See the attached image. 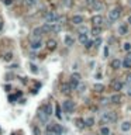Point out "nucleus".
Segmentation results:
<instances>
[{"mask_svg":"<svg viewBox=\"0 0 131 135\" xmlns=\"http://www.w3.org/2000/svg\"><path fill=\"white\" fill-rule=\"evenodd\" d=\"M95 124H96V120L93 118V117H88V118H85V125L88 128H92Z\"/></svg>","mask_w":131,"mask_h":135,"instance_id":"nucleus-21","label":"nucleus"},{"mask_svg":"<svg viewBox=\"0 0 131 135\" xmlns=\"http://www.w3.org/2000/svg\"><path fill=\"white\" fill-rule=\"evenodd\" d=\"M93 47H95V40H89L88 42L85 44V48H86L88 51H89V49H92Z\"/></svg>","mask_w":131,"mask_h":135,"instance_id":"nucleus-32","label":"nucleus"},{"mask_svg":"<svg viewBox=\"0 0 131 135\" xmlns=\"http://www.w3.org/2000/svg\"><path fill=\"white\" fill-rule=\"evenodd\" d=\"M102 30H103L102 27H95V25H93V28L90 30V34H92V35L95 37V38H97V37H100Z\"/></svg>","mask_w":131,"mask_h":135,"instance_id":"nucleus-16","label":"nucleus"},{"mask_svg":"<svg viewBox=\"0 0 131 135\" xmlns=\"http://www.w3.org/2000/svg\"><path fill=\"white\" fill-rule=\"evenodd\" d=\"M4 4H6V6H10V4H13V0H4Z\"/></svg>","mask_w":131,"mask_h":135,"instance_id":"nucleus-45","label":"nucleus"},{"mask_svg":"<svg viewBox=\"0 0 131 135\" xmlns=\"http://www.w3.org/2000/svg\"><path fill=\"white\" fill-rule=\"evenodd\" d=\"M61 31H62V24H58V23L52 24V33L58 34V33H61Z\"/></svg>","mask_w":131,"mask_h":135,"instance_id":"nucleus-28","label":"nucleus"},{"mask_svg":"<svg viewBox=\"0 0 131 135\" xmlns=\"http://www.w3.org/2000/svg\"><path fill=\"white\" fill-rule=\"evenodd\" d=\"M110 66H111V69L117 70V69L123 68V61H121V59H118V58H116V59H113L111 62H110Z\"/></svg>","mask_w":131,"mask_h":135,"instance_id":"nucleus-11","label":"nucleus"},{"mask_svg":"<svg viewBox=\"0 0 131 135\" xmlns=\"http://www.w3.org/2000/svg\"><path fill=\"white\" fill-rule=\"evenodd\" d=\"M0 132H2V128H0Z\"/></svg>","mask_w":131,"mask_h":135,"instance_id":"nucleus-50","label":"nucleus"},{"mask_svg":"<svg viewBox=\"0 0 131 135\" xmlns=\"http://www.w3.org/2000/svg\"><path fill=\"white\" fill-rule=\"evenodd\" d=\"M126 93H127V96H128V97H131V85H128V86H127Z\"/></svg>","mask_w":131,"mask_h":135,"instance_id":"nucleus-43","label":"nucleus"},{"mask_svg":"<svg viewBox=\"0 0 131 135\" xmlns=\"http://www.w3.org/2000/svg\"><path fill=\"white\" fill-rule=\"evenodd\" d=\"M126 82H127V85H131V72L126 75Z\"/></svg>","mask_w":131,"mask_h":135,"instance_id":"nucleus-42","label":"nucleus"},{"mask_svg":"<svg viewBox=\"0 0 131 135\" xmlns=\"http://www.w3.org/2000/svg\"><path fill=\"white\" fill-rule=\"evenodd\" d=\"M71 92H72V90H71L69 83H62V86H61V93H64V94H69Z\"/></svg>","mask_w":131,"mask_h":135,"instance_id":"nucleus-18","label":"nucleus"},{"mask_svg":"<svg viewBox=\"0 0 131 135\" xmlns=\"http://www.w3.org/2000/svg\"><path fill=\"white\" fill-rule=\"evenodd\" d=\"M123 49L126 52H131V42H124L123 44Z\"/></svg>","mask_w":131,"mask_h":135,"instance_id":"nucleus-34","label":"nucleus"},{"mask_svg":"<svg viewBox=\"0 0 131 135\" xmlns=\"http://www.w3.org/2000/svg\"><path fill=\"white\" fill-rule=\"evenodd\" d=\"M55 114H57V117H58V118H59V120L62 118V114H61V107L58 106V104L55 106Z\"/></svg>","mask_w":131,"mask_h":135,"instance_id":"nucleus-35","label":"nucleus"},{"mask_svg":"<svg viewBox=\"0 0 131 135\" xmlns=\"http://www.w3.org/2000/svg\"><path fill=\"white\" fill-rule=\"evenodd\" d=\"M120 101H121L120 93H114L113 96H110V103H113V104H120Z\"/></svg>","mask_w":131,"mask_h":135,"instance_id":"nucleus-15","label":"nucleus"},{"mask_svg":"<svg viewBox=\"0 0 131 135\" xmlns=\"http://www.w3.org/2000/svg\"><path fill=\"white\" fill-rule=\"evenodd\" d=\"M33 132H34V135H41V131H40V128L37 125L33 127Z\"/></svg>","mask_w":131,"mask_h":135,"instance_id":"nucleus-38","label":"nucleus"},{"mask_svg":"<svg viewBox=\"0 0 131 135\" xmlns=\"http://www.w3.org/2000/svg\"><path fill=\"white\" fill-rule=\"evenodd\" d=\"M6 61H10V59H13V55H10V54H7L6 55V58H4Z\"/></svg>","mask_w":131,"mask_h":135,"instance_id":"nucleus-46","label":"nucleus"},{"mask_svg":"<svg viewBox=\"0 0 131 135\" xmlns=\"http://www.w3.org/2000/svg\"><path fill=\"white\" fill-rule=\"evenodd\" d=\"M73 0H62V4L65 6V7H68V9H71L72 6H73Z\"/></svg>","mask_w":131,"mask_h":135,"instance_id":"nucleus-31","label":"nucleus"},{"mask_svg":"<svg viewBox=\"0 0 131 135\" xmlns=\"http://www.w3.org/2000/svg\"><path fill=\"white\" fill-rule=\"evenodd\" d=\"M100 135H110V128L107 125L102 127L100 128Z\"/></svg>","mask_w":131,"mask_h":135,"instance_id":"nucleus-30","label":"nucleus"},{"mask_svg":"<svg viewBox=\"0 0 131 135\" xmlns=\"http://www.w3.org/2000/svg\"><path fill=\"white\" fill-rule=\"evenodd\" d=\"M31 72H33V73H38V66H35V65H33L31 63Z\"/></svg>","mask_w":131,"mask_h":135,"instance_id":"nucleus-40","label":"nucleus"},{"mask_svg":"<svg viewBox=\"0 0 131 135\" xmlns=\"http://www.w3.org/2000/svg\"><path fill=\"white\" fill-rule=\"evenodd\" d=\"M120 16H121V7H114L109 11V20L111 23L117 21V20L120 18Z\"/></svg>","mask_w":131,"mask_h":135,"instance_id":"nucleus-3","label":"nucleus"},{"mask_svg":"<svg viewBox=\"0 0 131 135\" xmlns=\"http://www.w3.org/2000/svg\"><path fill=\"white\" fill-rule=\"evenodd\" d=\"M79 83H80V82H78V80H73V79H71V80H69V86H71V90H78V86H79Z\"/></svg>","mask_w":131,"mask_h":135,"instance_id":"nucleus-29","label":"nucleus"},{"mask_svg":"<svg viewBox=\"0 0 131 135\" xmlns=\"http://www.w3.org/2000/svg\"><path fill=\"white\" fill-rule=\"evenodd\" d=\"M3 28V24H2V21H0V30H2Z\"/></svg>","mask_w":131,"mask_h":135,"instance_id":"nucleus-49","label":"nucleus"},{"mask_svg":"<svg viewBox=\"0 0 131 135\" xmlns=\"http://www.w3.org/2000/svg\"><path fill=\"white\" fill-rule=\"evenodd\" d=\"M75 124H76V127L79 128V130H83V128L86 127V125H85V120H83V118H78L76 121H75Z\"/></svg>","mask_w":131,"mask_h":135,"instance_id":"nucleus-27","label":"nucleus"},{"mask_svg":"<svg viewBox=\"0 0 131 135\" xmlns=\"http://www.w3.org/2000/svg\"><path fill=\"white\" fill-rule=\"evenodd\" d=\"M96 2H97V0H85V3L89 6V7H93V4H95Z\"/></svg>","mask_w":131,"mask_h":135,"instance_id":"nucleus-39","label":"nucleus"},{"mask_svg":"<svg viewBox=\"0 0 131 135\" xmlns=\"http://www.w3.org/2000/svg\"><path fill=\"white\" fill-rule=\"evenodd\" d=\"M71 79H73V80L80 82V80H82V76H80V73H78V72H73V73L71 75Z\"/></svg>","mask_w":131,"mask_h":135,"instance_id":"nucleus-33","label":"nucleus"},{"mask_svg":"<svg viewBox=\"0 0 131 135\" xmlns=\"http://www.w3.org/2000/svg\"><path fill=\"white\" fill-rule=\"evenodd\" d=\"M64 42H65V45H66V47H72V45L75 44V38L72 37V35H65Z\"/></svg>","mask_w":131,"mask_h":135,"instance_id":"nucleus-17","label":"nucleus"},{"mask_svg":"<svg viewBox=\"0 0 131 135\" xmlns=\"http://www.w3.org/2000/svg\"><path fill=\"white\" fill-rule=\"evenodd\" d=\"M100 44H102V38H100V37H97V38H96V40H95V47L97 48V47H99V45H100Z\"/></svg>","mask_w":131,"mask_h":135,"instance_id":"nucleus-41","label":"nucleus"},{"mask_svg":"<svg viewBox=\"0 0 131 135\" xmlns=\"http://www.w3.org/2000/svg\"><path fill=\"white\" fill-rule=\"evenodd\" d=\"M42 41H41V40H33V41H31V42H30V48H31V49H33V51H38V49H41V48H42Z\"/></svg>","mask_w":131,"mask_h":135,"instance_id":"nucleus-10","label":"nucleus"},{"mask_svg":"<svg viewBox=\"0 0 131 135\" xmlns=\"http://www.w3.org/2000/svg\"><path fill=\"white\" fill-rule=\"evenodd\" d=\"M62 125L61 124H54V128H52V132L55 134V135H62Z\"/></svg>","mask_w":131,"mask_h":135,"instance_id":"nucleus-23","label":"nucleus"},{"mask_svg":"<svg viewBox=\"0 0 131 135\" xmlns=\"http://www.w3.org/2000/svg\"><path fill=\"white\" fill-rule=\"evenodd\" d=\"M47 48H48L49 51L57 49V41H55V40H48V41H47Z\"/></svg>","mask_w":131,"mask_h":135,"instance_id":"nucleus-22","label":"nucleus"},{"mask_svg":"<svg viewBox=\"0 0 131 135\" xmlns=\"http://www.w3.org/2000/svg\"><path fill=\"white\" fill-rule=\"evenodd\" d=\"M86 90V85H83V83H79V86H78V92H80V93H83Z\"/></svg>","mask_w":131,"mask_h":135,"instance_id":"nucleus-37","label":"nucleus"},{"mask_svg":"<svg viewBox=\"0 0 131 135\" xmlns=\"http://www.w3.org/2000/svg\"><path fill=\"white\" fill-rule=\"evenodd\" d=\"M130 130H131V121H123L120 124V131L121 132H128Z\"/></svg>","mask_w":131,"mask_h":135,"instance_id":"nucleus-13","label":"nucleus"},{"mask_svg":"<svg viewBox=\"0 0 131 135\" xmlns=\"http://www.w3.org/2000/svg\"><path fill=\"white\" fill-rule=\"evenodd\" d=\"M123 68L124 69H131V52H127L126 58L123 59Z\"/></svg>","mask_w":131,"mask_h":135,"instance_id":"nucleus-12","label":"nucleus"},{"mask_svg":"<svg viewBox=\"0 0 131 135\" xmlns=\"http://www.w3.org/2000/svg\"><path fill=\"white\" fill-rule=\"evenodd\" d=\"M71 23L73 24V25H82V24L85 23V17L82 16V14H75V16H72L71 17Z\"/></svg>","mask_w":131,"mask_h":135,"instance_id":"nucleus-7","label":"nucleus"},{"mask_svg":"<svg viewBox=\"0 0 131 135\" xmlns=\"http://www.w3.org/2000/svg\"><path fill=\"white\" fill-rule=\"evenodd\" d=\"M104 85H102V83H95L93 85V90H95L96 93H103L104 92Z\"/></svg>","mask_w":131,"mask_h":135,"instance_id":"nucleus-20","label":"nucleus"},{"mask_svg":"<svg viewBox=\"0 0 131 135\" xmlns=\"http://www.w3.org/2000/svg\"><path fill=\"white\" fill-rule=\"evenodd\" d=\"M73 108H75V103H73V100L66 99V100H64V101H62V110H64L65 113L71 114L72 111H73Z\"/></svg>","mask_w":131,"mask_h":135,"instance_id":"nucleus-4","label":"nucleus"},{"mask_svg":"<svg viewBox=\"0 0 131 135\" xmlns=\"http://www.w3.org/2000/svg\"><path fill=\"white\" fill-rule=\"evenodd\" d=\"M44 30H42V27H35V28L33 30V33H31V41L33 40H41L44 35Z\"/></svg>","mask_w":131,"mask_h":135,"instance_id":"nucleus-6","label":"nucleus"},{"mask_svg":"<svg viewBox=\"0 0 131 135\" xmlns=\"http://www.w3.org/2000/svg\"><path fill=\"white\" fill-rule=\"evenodd\" d=\"M117 33H118V35H127V34H128V27H127V24H120L118 28H117Z\"/></svg>","mask_w":131,"mask_h":135,"instance_id":"nucleus-14","label":"nucleus"},{"mask_svg":"<svg viewBox=\"0 0 131 135\" xmlns=\"http://www.w3.org/2000/svg\"><path fill=\"white\" fill-rule=\"evenodd\" d=\"M92 23L95 27H102L103 23H104V17H103L102 14H96L92 17Z\"/></svg>","mask_w":131,"mask_h":135,"instance_id":"nucleus-9","label":"nucleus"},{"mask_svg":"<svg viewBox=\"0 0 131 135\" xmlns=\"http://www.w3.org/2000/svg\"><path fill=\"white\" fill-rule=\"evenodd\" d=\"M24 3H26V6H28V7H33L37 3V0H24Z\"/></svg>","mask_w":131,"mask_h":135,"instance_id":"nucleus-36","label":"nucleus"},{"mask_svg":"<svg viewBox=\"0 0 131 135\" xmlns=\"http://www.w3.org/2000/svg\"><path fill=\"white\" fill-rule=\"evenodd\" d=\"M42 108L45 110V113L48 114V117H51V115L54 114V111H52V106H51L49 103H47L45 106H42Z\"/></svg>","mask_w":131,"mask_h":135,"instance_id":"nucleus-25","label":"nucleus"},{"mask_svg":"<svg viewBox=\"0 0 131 135\" xmlns=\"http://www.w3.org/2000/svg\"><path fill=\"white\" fill-rule=\"evenodd\" d=\"M78 31H79V34H89V33H90V30H89L86 25H83V24L78 27Z\"/></svg>","mask_w":131,"mask_h":135,"instance_id":"nucleus-26","label":"nucleus"},{"mask_svg":"<svg viewBox=\"0 0 131 135\" xmlns=\"http://www.w3.org/2000/svg\"><path fill=\"white\" fill-rule=\"evenodd\" d=\"M117 120V114L114 111H106L102 114L100 117V123L102 124H111Z\"/></svg>","mask_w":131,"mask_h":135,"instance_id":"nucleus-2","label":"nucleus"},{"mask_svg":"<svg viewBox=\"0 0 131 135\" xmlns=\"http://www.w3.org/2000/svg\"><path fill=\"white\" fill-rule=\"evenodd\" d=\"M124 87H126V83L118 80V79H116V80L111 82V89L114 90L116 93H120L121 90H124Z\"/></svg>","mask_w":131,"mask_h":135,"instance_id":"nucleus-5","label":"nucleus"},{"mask_svg":"<svg viewBox=\"0 0 131 135\" xmlns=\"http://www.w3.org/2000/svg\"><path fill=\"white\" fill-rule=\"evenodd\" d=\"M45 135H55L54 132H45Z\"/></svg>","mask_w":131,"mask_h":135,"instance_id":"nucleus-48","label":"nucleus"},{"mask_svg":"<svg viewBox=\"0 0 131 135\" xmlns=\"http://www.w3.org/2000/svg\"><path fill=\"white\" fill-rule=\"evenodd\" d=\"M37 117H38V120H40L42 124H48V120H49V117H48V114L45 113V110H44L42 107L38 110V113H37Z\"/></svg>","mask_w":131,"mask_h":135,"instance_id":"nucleus-8","label":"nucleus"},{"mask_svg":"<svg viewBox=\"0 0 131 135\" xmlns=\"http://www.w3.org/2000/svg\"><path fill=\"white\" fill-rule=\"evenodd\" d=\"M93 9H95V11H103V9H104V4H103L102 2H96L95 4H93Z\"/></svg>","mask_w":131,"mask_h":135,"instance_id":"nucleus-24","label":"nucleus"},{"mask_svg":"<svg viewBox=\"0 0 131 135\" xmlns=\"http://www.w3.org/2000/svg\"><path fill=\"white\" fill-rule=\"evenodd\" d=\"M109 54H110V49H109L107 45H106V47H104V58H107V56H109Z\"/></svg>","mask_w":131,"mask_h":135,"instance_id":"nucleus-44","label":"nucleus"},{"mask_svg":"<svg viewBox=\"0 0 131 135\" xmlns=\"http://www.w3.org/2000/svg\"><path fill=\"white\" fill-rule=\"evenodd\" d=\"M127 23H128V24H130V25H131V14H130L128 17H127Z\"/></svg>","mask_w":131,"mask_h":135,"instance_id":"nucleus-47","label":"nucleus"},{"mask_svg":"<svg viewBox=\"0 0 131 135\" xmlns=\"http://www.w3.org/2000/svg\"><path fill=\"white\" fill-rule=\"evenodd\" d=\"M78 41L80 42L82 45L85 47V44L89 41V34H79V37H78Z\"/></svg>","mask_w":131,"mask_h":135,"instance_id":"nucleus-19","label":"nucleus"},{"mask_svg":"<svg viewBox=\"0 0 131 135\" xmlns=\"http://www.w3.org/2000/svg\"><path fill=\"white\" fill-rule=\"evenodd\" d=\"M61 14H58L57 11H48L44 14V20H45V23L48 24H55V23H59L61 20Z\"/></svg>","mask_w":131,"mask_h":135,"instance_id":"nucleus-1","label":"nucleus"}]
</instances>
